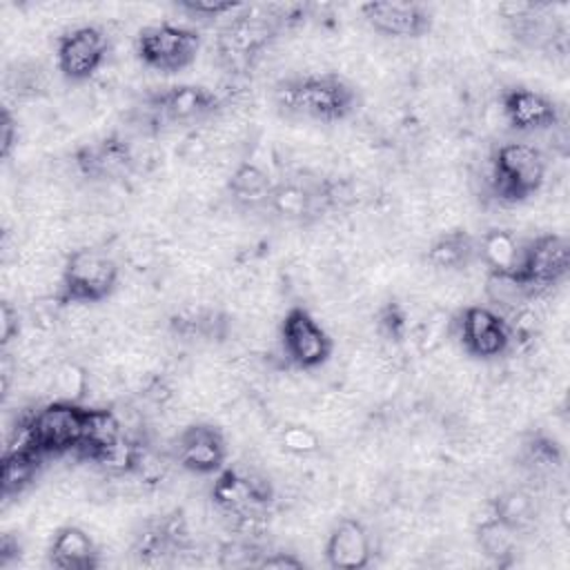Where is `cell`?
Segmentation results:
<instances>
[{
    "label": "cell",
    "mask_w": 570,
    "mask_h": 570,
    "mask_svg": "<svg viewBox=\"0 0 570 570\" xmlns=\"http://www.w3.org/2000/svg\"><path fill=\"white\" fill-rule=\"evenodd\" d=\"M274 100L287 116L341 122L350 118L361 102L356 87L338 73H303L276 82Z\"/></svg>",
    "instance_id": "cell-1"
},
{
    "label": "cell",
    "mask_w": 570,
    "mask_h": 570,
    "mask_svg": "<svg viewBox=\"0 0 570 570\" xmlns=\"http://www.w3.org/2000/svg\"><path fill=\"white\" fill-rule=\"evenodd\" d=\"M91 407L78 401L56 399L31 414H27L18 428V443L31 445L36 452L47 456H60L80 450Z\"/></svg>",
    "instance_id": "cell-2"
},
{
    "label": "cell",
    "mask_w": 570,
    "mask_h": 570,
    "mask_svg": "<svg viewBox=\"0 0 570 570\" xmlns=\"http://www.w3.org/2000/svg\"><path fill=\"white\" fill-rule=\"evenodd\" d=\"M283 7H267L265 11L243 7L227 20L218 33V58L229 73L249 71L269 42L276 38L281 24H287V11Z\"/></svg>",
    "instance_id": "cell-3"
},
{
    "label": "cell",
    "mask_w": 570,
    "mask_h": 570,
    "mask_svg": "<svg viewBox=\"0 0 570 570\" xmlns=\"http://www.w3.org/2000/svg\"><path fill=\"white\" fill-rule=\"evenodd\" d=\"M118 263L98 247L73 249L62 265L58 305H94L107 301L118 287Z\"/></svg>",
    "instance_id": "cell-4"
},
{
    "label": "cell",
    "mask_w": 570,
    "mask_h": 570,
    "mask_svg": "<svg viewBox=\"0 0 570 570\" xmlns=\"http://www.w3.org/2000/svg\"><path fill=\"white\" fill-rule=\"evenodd\" d=\"M546 183V158L530 142L501 145L490 165V187L497 200L514 205L532 198Z\"/></svg>",
    "instance_id": "cell-5"
},
{
    "label": "cell",
    "mask_w": 570,
    "mask_h": 570,
    "mask_svg": "<svg viewBox=\"0 0 570 570\" xmlns=\"http://www.w3.org/2000/svg\"><path fill=\"white\" fill-rule=\"evenodd\" d=\"M203 38L194 27L185 24H147L136 36V56L149 69L160 73H178L194 65Z\"/></svg>",
    "instance_id": "cell-6"
},
{
    "label": "cell",
    "mask_w": 570,
    "mask_h": 570,
    "mask_svg": "<svg viewBox=\"0 0 570 570\" xmlns=\"http://www.w3.org/2000/svg\"><path fill=\"white\" fill-rule=\"evenodd\" d=\"M281 350L289 365L298 370H316L332 356L334 341L327 330L303 305H292L278 327Z\"/></svg>",
    "instance_id": "cell-7"
},
{
    "label": "cell",
    "mask_w": 570,
    "mask_h": 570,
    "mask_svg": "<svg viewBox=\"0 0 570 570\" xmlns=\"http://www.w3.org/2000/svg\"><path fill=\"white\" fill-rule=\"evenodd\" d=\"M456 336L465 354L492 361L505 356L514 345L505 314L490 305H468L456 314Z\"/></svg>",
    "instance_id": "cell-8"
},
{
    "label": "cell",
    "mask_w": 570,
    "mask_h": 570,
    "mask_svg": "<svg viewBox=\"0 0 570 570\" xmlns=\"http://www.w3.org/2000/svg\"><path fill=\"white\" fill-rule=\"evenodd\" d=\"M109 56V38L98 24H80L56 42V67L69 82H85L96 76Z\"/></svg>",
    "instance_id": "cell-9"
},
{
    "label": "cell",
    "mask_w": 570,
    "mask_h": 570,
    "mask_svg": "<svg viewBox=\"0 0 570 570\" xmlns=\"http://www.w3.org/2000/svg\"><path fill=\"white\" fill-rule=\"evenodd\" d=\"M570 272V243L561 234H539L525 240L523 265L519 281L532 292V296L552 289Z\"/></svg>",
    "instance_id": "cell-10"
},
{
    "label": "cell",
    "mask_w": 570,
    "mask_h": 570,
    "mask_svg": "<svg viewBox=\"0 0 570 570\" xmlns=\"http://www.w3.org/2000/svg\"><path fill=\"white\" fill-rule=\"evenodd\" d=\"M220 107L223 98L203 85H171L147 98L149 116L165 125H196Z\"/></svg>",
    "instance_id": "cell-11"
},
{
    "label": "cell",
    "mask_w": 570,
    "mask_h": 570,
    "mask_svg": "<svg viewBox=\"0 0 570 570\" xmlns=\"http://www.w3.org/2000/svg\"><path fill=\"white\" fill-rule=\"evenodd\" d=\"M212 501L225 517L267 508L274 501V485L267 476L243 468H223L212 485Z\"/></svg>",
    "instance_id": "cell-12"
},
{
    "label": "cell",
    "mask_w": 570,
    "mask_h": 570,
    "mask_svg": "<svg viewBox=\"0 0 570 570\" xmlns=\"http://www.w3.org/2000/svg\"><path fill=\"white\" fill-rule=\"evenodd\" d=\"M174 459L187 472L218 474L227 463V439L212 423H191L176 436Z\"/></svg>",
    "instance_id": "cell-13"
},
{
    "label": "cell",
    "mask_w": 570,
    "mask_h": 570,
    "mask_svg": "<svg viewBox=\"0 0 570 570\" xmlns=\"http://www.w3.org/2000/svg\"><path fill=\"white\" fill-rule=\"evenodd\" d=\"M365 22L390 38H421L432 24V11L423 2L412 0H372L361 4Z\"/></svg>",
    "instance_id": "cell-14"
},
{
    "label": "cell",
    "mask_w": 570,
    "mask_h": 570,
    "mask_svg": "<svg viewBox=\"0 0 570 570\" xmlns=\"http://www.w3.org/2000/svg\"><path fill=\"white\" fill-rule=\"evenodd\" d=\"M76 169L89 180H120L134 169L131 145L120 134H109L73 151Z\"/></svg>",
    "instance_id": "cell-15"
},
{
    "label": "cell",
    "mask_w": 570,
    "mask_h": 570,
    "mask_svg": "<svg viewBox=\"0 0 570 570\" xmlns=\"http://www.w3.org/2000/svg\"><path fill=\"white\" fill-rule=\"evenodd\" d=\"M501 111L505 122L521 134L546 131L559 122L557 102L530 87H508L501 94Z\"/></svg>",
    "instance_id": "cell-16"
},
{
    "label": "cell",
    "mask_w": 570,
    "mask_h": 570,
    "mask_svg": "<svg viewBox=\"0 0 570 570\" xmlns=\"http://www.w3.org/2000/svg\"><path fill=\"white\" fill-rule=\"evenodd\" d=\"M332 203L334 191L330 185H305L296 180H283L274 185L267 209L287 223H309Z\"/></svg>",
    "instance_id": "cell-17"
},
{
    "label": "cell",
    "mask_w": 570,
    "mask_h": 570,
    "mask_svg": "<svg viewBox=\"0 0 570 570\" xmlns=\"http://www.w3.org/2000/svg\"><path fill=\"white\" fill-rule=\"evenodd\" d=\"M189 546V528L180 510H174L156 521H149L134 541V557L145 563H163L167 557L183 552Z\"/></svg>",
    "instance_id": "cell-18"
},
{
    "label": "cell",
    "mask_w": 570,
    "mask_h": 570,
    "mask_svg": "<svg viewBox=\"0 0 570 570\" xmlns=\"http://www.w3.org/2000/svg\"><path fill=\"white\" fill-rule=\"evenodd\" d=\"M374 554L372 534L363 521L345 517L327 534L325 561L334 570H363Z\"/></svg>",
    "instance_id": "cell-19"
},
{
    "label": "cell",
    "mask_w": 570,
    "mask_h": 570,
    "mask_svg": "<svg viewBox=\"0 0 570 570\" xmlns=\"http://www.w3.org/2000/svg\"><path fill=\"white\" fill-rule=\"evenodd\" d=\"M47 561L58 570H94L100 566V552L80 525H62L53 532Z\"/></svg>",
    "instance_id": "cell-20"
},
{
    "label": "cell",
    "mask_w": 570,
    "mask_h": 570,
    "mask_svg": "<svg viewBox=\"0 0 570 570\" xmlns=\"http://www.w3.org/2000/svg\"><path fill=\"white\" fill-rule=\"evenodd\" d=\"M525 240L514 236L510 229H488L476 236V261L483 263L488 274L517 276L523 265Z\"/></svg>",
    "instance_id": "cell-21"
},
{
    "label": "cell",
    "mask_w": 570,
    "mask_h": 570,
    "mask_svg": "<svg viewBox=\"0 0 570 570\" xmlns=\"http://www.w3.org/2000/svg\"><path fill=\"white\" fill-rule=\"evenodd\" d=\"M274 185L276 183L261 165L243 160L227 178V194L240 209H267Z\"/></svg>",
    "instance_id": "cell-22"
},
{
    "label": "cell",
    "mask_w": 570,
    "mask_h": 570,
    "mask_svg": "<svg viewBox=\"0 0 570 570\" xmlns=\"http://www.w3.org/2000/svg\"><path fill=\"white\" fill-rule=\"evenodd\" d=\"M425 263L439 272H463L476 263V236L465 229L439 234L425 249Z\"/></svg>",
    "instance_id": "cell-23"
},
{
    "label": "cell",
    "mask_w": 570,
    "mask_h": 570,
    "mask_svg": "<svg viewBox=\"0 0 570 570\" xmlns=\"http://www.w3.org/2000/svg\"><path fill=\"white\" fill-rule=\"evenodd\" d=\"M45 456L36 452L31 445L11 443L2 456V479L0 492L4 499L20 494L27 485H31L40 472Z\"/></svg>",
    "instance_id": "cell-24"
},
{
    "label": "cell",
    "mask_w": 570,
    "mask_h": 570,
    "mask_svg": "<svg viewBox=\"0 0 570 570\" xmlns=\"http://www.w3.org/2000/svg\"><path fill=\"white\" fill-rule=\"evenodd\" d=\"M476 546L494 566L508 568L517 557V532L501 523L497 517L488 514L476 525Z\"/></svg>",
    "instance_id": "cell-25"
},
{
    "label": "cell",
    "mask_w": 570,
    "mask_h": 570,
    "mask_svg": "<svg viewBox=\"0 0 570 570\" xmlns=\"http://www.w3.org/2000/svg\"><path fill=\"white\" fill-rule=\"evenodd\" d=\"M169 327L176 336L183 338H207L220 341L227 334V316L218 309H180L169 318Z\"/></svg>",
    "instance_id": "cell-26"
},
{
    "label": "cell",
    "mask_w": 570,
    "mask_h": 570,
    "mask_svg": "<svg viewBox=\"0 0 570 570\" xmlns=\"http://www.w3.org/2000/svg\"><path fill=\"white\" fill-rule=\"evenodd\" d=\"M521 465L534 474V476H546L552 474L557 470H561L563 465V450L557 443V439H552L546 432H530L523 443H521V452H519Z\"/></svg>",
    "instance_id": "cell-27"
},
{
    "label": "cell",
    "mask_w": 570,
    "mask_h": 570,
    "mask_svg": "<svg viewBox=\"0 0 570 570\" xmlns=\"http://www.w3.org/2000/svg\"><path fill=\"white\" fill-rule=\"evenodd\" d=\"M492 517H497L501 523H505L510 530L525 532L534 519H537V503L532 499L530 492L512 488L501 492L494 501H492Z\"/></svg>",
    "instance_id": "cell-28"
},
{
    "label": "cell",
    "mask_w": 570,
    "mask_h": 570,
    "mask_svg": "<svg viewBox=\"0 0 570 570\" xmlns=\"http://www.w3.org/2000/svg\"><path fill=\"white\" fill-rule=\"evenodd\" d=\"M407 309L399 301H385L376 309V332L390 343H403L407 336Z\"/></svg>",
    "instance_id": "cell-29"
},
{
    "label": "cell",
    "mask_w": 570,
    "mask_h": 570,
    "mask_svg": "<svg viewBox=\"0 0 570 570\" xmlns=\"http://www.w3.org/2000/svg\"><path fill=\"white\" fill-rule=\"evenodd\" d=\"M263 554L265 552L256 546V541L236 539V541H229L220 548L218 566L220 568H247V566L258 568V561H261Z\"/></svg>",
    "instance_id": "cell-30"
},
{
    "label": "cell",
    "mask_w": 570,
    "mask_h": 570,
    "mask_svg": "<svg viewBox=\"0 0 570 570\" xmlns=\"http://www.w3.org/2000/svg\"><path fill=\"white\" fill-rule=\"evenodd\" d=\"M176 7L194 18L214 20V18H223V16H234L245 4L238 0H178Z\"/></svg>",
    "instance_id": "cell-31"
},
{
    "label": "cell",
    "mask_w": 570,
    "mask_h": 570,
    "mask_svg": "<svg viewBox=\"0 0 570 570\" xmlns=\"http://www.w3.org/2000/svg\"><path fill=\"white\" fill-rule=\"evenodd\" d=\"M281 441H283V448L289 450V452H294V454H312V452H316L318 445H321V443H318V436H316L312 430L303 428V425H289V428H285Z\"/></svg>",
    "instance_id": "cell-32"
},
{
    "label": "cell",
    "mask_w": 570,
    "mask_h": 570,
    "mask_svg": "<svg viewBox=\"0 0 570 570\" xmlns=\"http://www.w3.org/2000/svg\"><path fill=\"white\" fill-rule=\"evenodd\" d=\"M18 145V122L9 107H2L0 111V158L9 160L13 149Z\"/></svg>",
    "instance_id": "cell-33"
},
{
    "label": "cell",
    "mask_w": 570,
    "mask_h": 570,
    "mask_svg": "<svg viewBox=\"0 0 570 570\" xmlns=\"http://www.w3.org/2000/svg\"><path fill=\"white\" fill-rule=\"evenodd\" d=\"M18 334H20V314L9 301H2L0 303V343H2V347H7Z\"/></svg>",
    "instance_id": "cell-34"
},
{
    "label": "cell",
    "mask_w": 570,
    "mask_h": 570,
    "mask_svg": "<svg viewBox=\"0 0 570 570\" xmlns=\"http://www.w3.org/2000/svg\"><path fill=\"white\" fill-rule=\"evenodd\" d=\"M258 568H274V570H301L305 568V561L301 557H296L294 552H265L258 561Z\"/></svg>",
    "instance_id": "cell-35"
},
{
    "label": "cell",
    "mask_w": 570,
    "mask_h": 570,
    "mask_svg": "<svg viewBox=\"0 0 570 570\" xmlns=\"http://www.w3.org/2000/svg\"><path fill=\"white\" fill-rule=\"evenodd\" d=\"M20 557V543L11 534H4L0 539V568L9 566L13 559Z\"/></svg>",
    "instance_id": "cell-36"
}]
</instances>
